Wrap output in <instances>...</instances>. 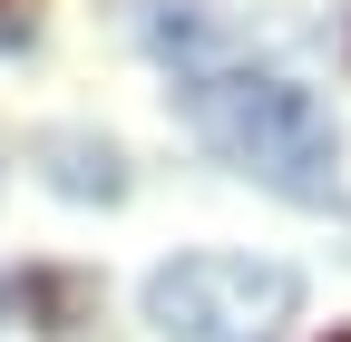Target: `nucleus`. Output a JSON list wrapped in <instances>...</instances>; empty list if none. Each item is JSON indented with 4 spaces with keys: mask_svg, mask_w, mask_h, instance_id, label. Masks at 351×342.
Segmentation results:
<instances>
[{
    "mask_svg": "<svg viewBox=\"0 0 351 342\" xmlns=\"http://www.w3.org/2000/svg\"><path fill=\"white\" fill-rule=\"evenodd\" d=\"M176 108L186 127L254 176L263 196L283 205H341V127L332 108L302 89V78H274V69H186L176 78Z\"/></svg>",
    "mask_w": 351,
    "mask_h": 342,
    "instance_id": "obj_1",
    "label": "nucleus"
},
{
    "mask_svg": "<svg viewBox=\"0 0 351 342\" xmlns=\"http://www.w3.org/2000/svg\"><path fill=\"white\" fill-rule=\"evenodd\" d=\"M302 274L293 264H254V254H176L147 274V323L166 342H263L293 323Z\"/></svg>",
    "mask_w": 351,
    "mask_h": 342,
    "instance_id": "obj_2",
    "label": "nucleus"
},
{
    "mask_svg": "<svg viewBox=\"0 0 351 342\" xmlns=\"http://www.w3.org/2000/svg\"><path fill=\"white\" fill-rule=\"evenodd\" d=\"M29 166H39V186L69 196V205H127V147L98 137V127H39L29 137Z\"/></svg>",
    "mask_w": 351,
    "mask_h": 342,
    "instance_id": "obj_3",
    "label": "nucleus"
},
{
    "mask_svg": "<svg viewBox=\"0 0 351 342\" xmlns=\"http://www.w3.org/2000/svg\"><path fill=\"white\" fill-rule=\"evenodd\" d=\"M0 304H20V323H39V332H78L88 304H98V284L69 274V264H29V274L0 284Z\"/></svg>",
    "mask_w": 351,
    "mask_h": 342,
    "instance_id": "obj_4",
    "label": "nucleus"
},
{
    "mask_svg": "<svg viewBox=\"0 0 351 342\" xmlns=\"http://www.w3.org/2000/svg\"><path fill=\"white\" fill-rule=\"evenodd\" d=\"M147 49H156V59L205 69V49H225V30H215L205 0H147Z\"/></svg>",
    "mask_w": 351,
    "mask_h": 342,
    "instance_id": "obj_5",
    "label": "nucleus"
},
{
    "mask_svg": "<svg viewBox=\"0 0 351 342\" xmlns=\"http://www.w3.org/2000/svg\"><path fill=\"white\" fill-rule=\"evenodd\" d=\"M20 0H0V49H29V20H10Z\"/></svg>",
    "mask_w": 351,
    "mask_h": 342,
    "instance_id": "obj_6",
    "label": "nucleus"
},
{
    "mask_svg": "<svg viewBox=\"0 0 351 342\" xmlns=\"http://www.w3.org/2000/svg\"><path fill=\"white\" fill-rule=\"evenodd\" d=\"M0 284H10V274H0ZM0 313H10V304H0Z\"/></svg>",
    "mask_w": 351,
    "mask_h": 342,
    "instance_id": "obj_7",
    "label": "nucleus"
},
{
    "mask_svg": "<svg viewBox=\"0 0 351 342\" xmlns=\"http://www.w3.org/2000/svg\"><path fill=\"white\" fill-rule=\"evenodd\" d=\"M332 342H351V332H332Z\"/></svg>",
    "mask_w": 351,
    "mask_h": 342,
    "instance_id": "obj_8",
    "label": "nucleus"
}]
</instances>
